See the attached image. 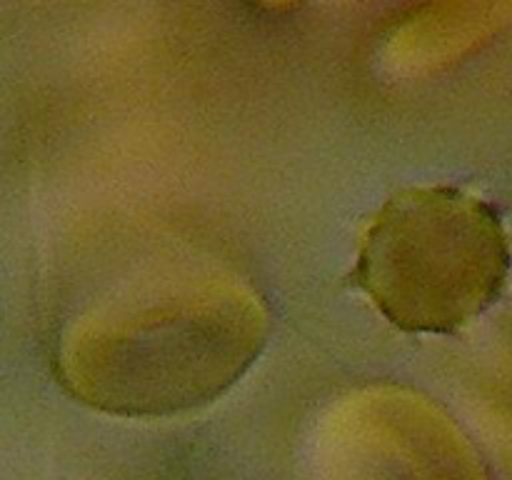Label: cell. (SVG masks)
<instances>
[{"instance_id": "1", "label": "cell", "mask_w": 512, "mask_h": 480, "mask_svg": "<svg viewBox=\"0 0 512 480\" xmlns=\"http://www.w3.org/2000/svg\"><path fill=\"white\" fill-rule=\"evenodd\" d=\"M90 320L68 353V378L115 410H170L213 398L260 353L265 318L228 288L168 290Z\"/></svg>"}, {"instance_id": "2", "label": "cell", "mask_w": 512, "mask_h": 480, "mask_svg": "<svg viewBox=\"0 0 512 480\" xmlns=\"http://www.w3.org/2000/svg\"><path fill=\"white\" fill-rule=\"evenodd\" d=\"M510 248L498 213L448 185L395 193L360 240L355 283L410 333H455L498 300Z\"/></svg>"}]
</instances>
